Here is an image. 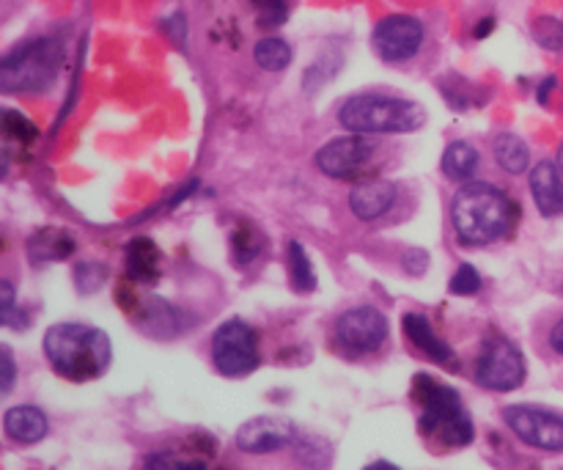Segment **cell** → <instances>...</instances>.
I'll return each mask as SVG.
<instances>
[{
    "label": "cell",
    "mask_w": 563,
    "mask_h": 470,
    "mask_svg": "<svg viewBox=\"0 0 563 470\" xmlns=\"http://www.w3.org/2000/svg\"><path fill=\"white\" fill-rule=\"evenodd\" d=\"M451 226L465 248L493 245L504 240L517 220V204L493 182H467L451 198Z\"/></svg>",
    "instance_id": "6da1fadb"
},
{
    "label": "cell",
    "mask_w": 563,
    "mask_h": 470,
    "mask_svg": "<svg viewBox=\"0 0 563 470\" xmlns=\"http://www.w3.org/2000/svg\"><path fill=\"white\" fill-rule=\"evenodd\" d=\"M44 358L58 378L69 383H93L108 374L113 345L104 330L82 323H58L44 334Z\"/></svg>",
    "instance_id": "7a4b0ae2"
},
{
    "label": "cell",
    "mask_w": 563,
    "mask_h": 470,
    "mask_svg": "<svg viewBox=\"0 0 563 470\" xmlns=\"http://www.w3.org/2000/svg\"><path fill=\"white\" fill-rule=\"evenodd\" d=\"M412 402L418 405V433L445 449H465L476 438L473 418L456 389L432 374L412 378Z\"/></svg>",
    "instance_id": "3957f363"
},
{
    "label": "cell",
    "mask_w": 563,
    "mask_h": 470,
    "mask_svg": "<svg viewBox=\"0 0 563 470\" xmlns=\"http://www.w3.org/2000/svg\"><path fill=\"white\" fill-rule=\"evenodd\" d=\"M64 66V44L58 36H33L0 55V94L36 97L55 86Z\"/></svg>",
    "instance_id": "277c9868"
},
{
    "label": "cell",
    "mask_w": 563,
    "mask_h": 470,
    "mask_svg": "<svg viewBox=\"0 0 563 470\" xmlns=\"http://www.w3.org/2000/svg\"><path fill=\"white\" fill-rule=\"evenodd\" d=\"M339 124L361 135H407L427 124V110L394 94H355L341 102Z\"/></svg>",
    "instance_id": "5b68a950"
},
{
    "label": "cell",
    "mask_w": 563,
    "mask_h": 470,
    "mask_svg": "<svg viewBox=\"0 0 563 470\" xmlns=\"http://www.w3.org/2000/svg\"><path fill=\"white\" fill-rule=\"evenodd\" d=\"M209 356H212V367L218 369V374H223V378H247V374L256 372L258 363H262L256 328L240 317L225 319V323H220L218 330L212 334Z\"/></svg>",
    "instance_id": "8992f818"
},
{
    "label": "cell",
    "mask_w": 563,
    "mask_h": 470,
    "mask_svg": "<svg viewBox=\"0 0 563 470\" xmlns=\"http://www.w3.org/2000/svg\"><path fill=\"white\" fill-rule=\"evenodd\" d=\"M390 336L388 317L377 306H355L339 314L333 325V345L344 358L377 356Z\"/></svg>",
    "instance_id": "52a82bcc"
},
{
    "label": "cell",
    "mask_w": 563,
    "mask_h": 470,
    "mask_svg": "<svg viewBox=\"0 0 563 470\" xmlns=\"http://www.w3.org/2000/svg\"><path fill=\"white\" fill-rule=\"evenodd\" d=\"M528 378V363L520 347L506 336H489L476 361V383L495 394H511Z\"/></svg>",
    "instance_id": "ba28073f"
},
{
    "label": "cell",
    "mask_w": 563,
    "mask_h": 470,
    "mask_svg": "<svg viewBox=\"0 0 563 470\" xmlns=\"http://www.w3.org/2000/svg\"><path fill=\"white\" fill-rule=\"evenodd\" d=\"M504 424L520 444L539 451H563V416L555 411H544L537 405H509L504 407Z\"/></svg>",
    "instance_id": "9c48e42d"
},
{
    "label": "cell",
    "mask_w": 563,
    "mask_h": 470,
    "mask_svg": "<svg viewBox=\"0 0 563 470\" xmlns=\"http://www.w3.org/2000/svg\"><path fill=\"white\" fill-rule=\"evenodd\" d=\"M374 154H377V143L372 141V135L346 132V135L324 143L313 163H317L319 174L330 176V179H357L368 168Z\"/></svg>",
    "instance_id": "30bf717a"
},
{
    "label": "cell",
    "mask_w": 563,
    "mask_h": 470,
    "mask_svg": "<svg viewBox=\"0 0 563 470\" xmlns=\"http://www.w3.org/2000/svg\"><path fill=\"white\" fill-rule=\"evenodd\" d=\"M427 42V25L416 14H388L374 25L372 47L388 64L416 58Z\"/></svg>",
    "instance_id": "8fae6325"
},
{
    "label": "cell",
    "mask_w": 563,
    "mask_h": 470,
    "mask_svg": "<svg viewBox=\"0 0 563 470\" xmlns=\"http://www.w3.org/2000/svg\"><path fill=\"white\" fill-rule=\"evenodd\" d=\"M300 440V429L291 418L284 416H256L247 418L234 435V444L242 455L267 457L291 449Z\"/></svg>",
    "instance_id": "7c38bea8"
},
{
    "label": "cell",
    "mask_w": 563,
    "mask_h": 470,
    "mask_svg": "<svg viewBox=\"0 0 563 470\" xmlns=\"http://www.w3.org/2000/svg\"><path fill=\"white\" fill-rule=\"evenodd\" d=\"M399 187L388 179H363L350 190V209L363 223L385 218L396 207Z\"/></svg>",
    "instance_id": "4fadbf2b"
},
{
    "label": "cell",
    "mask_w": 563,
    "mask_h": 470,
    "mask_svg": "<svg viewBox=\"0 0 563 470\" xmlns=\"http://www.w3.org/2000/svg\"><path fill=\"white\" fill-rule=\"evenodd\" d=\"M401 330H405V336L410 339V345L416 347V350H421L429 361L440 363V367H449V369L456 367L454 350H451L449 341H445L443 336L432 328V323H429L427 314H418V311L405 314V319H401Z\"/></svg>",
    "instance_id": "5bb4252c"
},
{
    "label": "cell",
    "mask_w": 563,
    "mask_h": 470,
    "mask_svg": "<svg viewBox=\"0 0 563 470\" xmlns=\"http://www.w3.org/2000/svg\"><path fill=\"white\" fill-rule=\"evenodd\" d=\"M528 185H531V196L539 215H544V218H559V215H563V174L559 163L542 160V163L533 165Z\"/></svg>",
    "instance_id": "9a60e30c"
},
{
    "label": "cell",
    "mask_w": 563,
    "mask_h": 470,
    "mask_svg": "<svg viewBox=\"0 0 563 470\" xmlns=\"http://www.w3.org/2000/svg\"><path fill=\"white\" fill-rule=\"evenodd\" d=\"M3 433L5 438H11L14 444H22V446L42 444L49 433V418L42 407H33V405L9 407L3 416Z\"/></svg>",
    "instance_id": "2e32d148"
},
{
    "label": "cell",
    "mask_w": 563,
    "mask_h": 470,
    "mask_svg": "<svg viewBox=\"0 0 563 470\" xmlns=\"http://www.w3.org/2000/svg\"><path fill=\"white\" fill-rule=\"evenodd\" d=\"M135 319L146 334L159 336V339L179 336L187 328V319L181 317L179 308L170 306L163 297H148L146 303H141V308H135Z\"/></svg>",
    "instance_id": "e0dca14e"
},
{
    "label": "cell",
    "mask_w": 563,
    "mask_h": 470,
    "mask_svg": "<svg viewBox=\"0 0 563 470\" xmlns=\"http://www.w3.org/2000/svg\"><path fill=\"white\" fill-rule=\"evenodd\" d=\"M27 259L33 264H49V262H64L75 253V237L69 231L58 229V226H44L27 237Z\"/></svg>",
    "instance_id": "ac0fdd59"
},
{
    "label": "cell",
    "mask_w": 563,
    "mask_h": 470,
    "mask_svg": "<svg viewBox=\"0 0 563 470\" xmlns=\"http://www.w3.org/2000/svg\"><path fill=\"white\" fill-rule=\"evenodd\" d=\"M478 168H482V154L473 143L454 141L445 146L443 160H440V171H443L445 179H451L454 185H467V182L476 179Z\"/></svg>",
    "instance_id": "d6986e66"
},
{
    "label": "cell",
    "mask_w": 563,
    "mask_h": 470,
    "mask_svg": "<svg viewBox=\"0 0 563 470\" xmlns=\"http://www.w3.org/2000/svg\"><path fill=\"white\" fill-rule=\"evenodd\" d=\"M126 275L141 284H152L159 275V248L148 237H135L126 245Z\"/></svg>",
    "instance_id": "ffe728a7"
},
{
    "label": "cell",
    "mask_w": 563,
    "mask_h": 470,
    "mask_svg": "<svg viewBox=\"0 0 563 470\" xmlns=\"http://www.w3.org/2000/svg\"><path fill=\"white\" fill-rule=\"evenodd\" d=\"M493 157L495 165L511 176H520L531 168V146L520 135H515V132H500L495 138Z\"/></svg>",
    "instance_id": "44dd1931"
},
{
    "label": "cell",
    "mask_w": 563,
    "mask_h": 470,
    "mask_svg": "<svg viewBox=\"0 0 563 470\" xmlns=\"http://www.w3.org/2000/svg\"><path fill=\"white\" fill-rule=\"evenodd\" d=\"M286 273H289V284L297 295H308L317 289V267L302 242L291 240L286 245Z\"/></svg>",
    "instance_id": "7402d4cb"
},
{
    "label": "cell",
    "mask_w": 563,
    "mask_h": 470,
    "mask_svg": "<svg viewBox=\"0 0 563 470\" xmlns=\"http://www.w3.org/2000/svg\"><path fill=\"white\" fill-rule=\"evenodd\" d=\"M253 61L262 66L264 72H284L289 69L295 61V50L286 39L280 36H264L253 44Z\"/></svg>",
    "instance_id": "603a6c76"
},
{
    "label": "cell",
    "mask_w": 563,
    "mask_h": 470,
    "mask_svg": "<svg viewBox=\"0 0 563 470\" xmlns=\"http://www.w3.org/2000/svg\"><path fill=\"white\" fill-rule=\"evenodd\" d=\"M38 138L36 124L27 119L25 113L14 108H0V141H11V143H33Z\"/></svg>",
    "instance_id": "cb8c5ba5"
},
{
    "label": "cell",
    "mask_w": 563,
    "mask_h": 470,
    "mask_svg": "<svg viewBox=\"0 0 563 470\" xmlns=\"http://www.w3.org/2000/svg\"><path fill=\"white\" fill-rule=\"evenodd\" d=\"M231 253H234L236 264H251L262 253V237H258V231L247 223L236 226L234 234H231Z\"/></svg>",
    "instance_id": "d4e9b609"
},
{
    "label": "cell",
    "mask_w": 563,
    "mask_h": 470,
    "mask_svg": "<svg viewBox=\"0 0 563 470\" xmlns=\"http://www.w3.org/2000/svg\"><path fill=\"white\" fill-rule=\"evenodd\" d=\"M533 39H537L539 47L550 50V53H561L563 50V20L559 17H550V14H542L533 20V28H531Z\"/></svg>",
    "instance_id": "484cf974"
},
{
    "label": "cell",
    "mask_w": 563,
    "mask_h": 470,
    "mask_svg": "<svg viewBox=\"0 0 563 470\" xmlns=\"http://www.w3.org/2000/svg\"><path fill=\"white\" fill-rule=\"evenodd\" d=\"M256 22L264 31H275L289 20V0H253Z\"/></svg>",
    "instance_id": "4316f807"
},
{
    "label": "cell",
    "mask_w": 563,
    "mask_h": 470,
    "mask_svg": "<svg viewBox=\"0 0 563 470\" xmlns=\"http://www.w3.org/2000/svg\"><path fill=\"white\" fill-rule=\"evenodd\" d=\"M482 286H484L482 273H478L473 264H460L449 281V292L454 297H473L482 292Z\"/></svg>",
    "instance_id": "83f0119b"
},
{
    "label": "cell",
    "mask_w": 563,
    "mask_h": 470,
    "mask_svg": "<svg viewBox=\"0 0 563 470\" xmlns=\"http://www.w3.org/2000/svg\"><path fill=\"white\" fill-rule=\"evenodd\" d=\"M0 325H9V328H25L27 317L16 308V289L14 284L0 278Z\"/></svg>",
    "instance_id": "f1b7e54d"
},
{
    "label": "cell",
    "mask_w": 563,
    "mask_h": 470,
    "mask_svg": "<svg viewBox=\"0 0 563 470\" xmlns=\"http://www.w3.org/2000/svg\"><path fill=\"white\" fill-rule=\"evenodd\" d=\"M104 281H108V270L99 262H80L75 267V286L80 295H93L102 289Z\"/></svg>",
    "instance_id": "f546056e"
},
{
    "label": "cell",
    "mask_w": 563,
    "mask_h": 470,
    "mask_svg": "<svg viewBox=\"0 0 563 470\" xmlns=\"http://www.w3.org/2000/svg\"><path fill=\"white\" fill-rule=\"evenodd\" d=\"M143 466L146 468H203L207 466V460H201V457L196 455H179V451L163 449L157 451V455H148L146 460H143Z\"/></svg>",
    "instance_id": "4dcf8cb0"
},
{
    "label": "cell",
    "mask_w": 563,
    "mask_h": 470,
    "mask_svg": "<svg viewBox=\"0 0 563 470\" xmlns=\"http://www.w3.org/2000/svg\"><path fill=\"white\" fill-rule=\"evenodd\" d=\"M16 374H20V369H16L14 350H11L9 345H3V341H0V400H3V396H9L11 391H14Z\"/></svg>",
    "instance_id": "1f68e13d"
},
{
    "label": "cell",
    "mask_w": 563,
    "mask_h": 470,
    "mask_svg": "<svg viewBox=\"0 0 563 470\" xmlns=\"http://www.w3.org/2000/svg\"><path fill=\"white\" fill-rule=\"evenodd\" d=\"M163 31H165V36H168L170 42L176 44V47H185V42H187V20H185V14H181V11H174V14H170V17H165V20H163Z\"/></svg>",
    "instance_id": "d6a6232c"
},
{
    "label": "cell",
    "mask_w": 563,
    "mask_h": 470,
    "mask_svg": "<svg viewBox=\"0 0 563 470\" xmlns=\"http://www.w3.org/2000/svg\"><path fill=\"white\" fill-rule=\"evenodd\" d=\"M401 267H405L407 275H423L429 270V253L423 248H410L401 256Z\"/></svg>",
    "instance_id": "836d02e7"
},
{
    "label": "cell",
    "mask_w": 563,
    "mask_h": 470,
    "mask_svg": "<svg viewBox=\"0 0 563 470\" xmlns=\"http://www.w3.org/2000/svg\"><path fill=\"white\" fill-rule=\"evenodd\" d=\"M548 345H550V350L555 352V356L563 358V317H559V323H555L553 328H550Z\"/></svg>",
    "instance_id": "e575fe53"
},
{
    "label": "cell",
    "mask_w": 563,
    "mask_h": 470,
    "mask_svg": "<svg viewBox=\"0 0 563 470\" xmlns=\"http://www.w3.org/2000/svg\"><path fill=\"white\" fill-rule=\"evenodd\" d=\"M493 28H495V20H493V17H487V20H484V22H476V28H473V36H476V39H487L489 33H493Z\"/></svg>",
    "instance_id": "d590c367"
},
{
    "label": "cell",
    "mask_w": 563,
    "mask_h": 470,
    "mask_svg": "<svg viewBox=\"0 0 563 470\" xmlns=\"http://www.w3.org/2000/svg\"><path fill=\"white\" fill-rule=\"evenodd\" d=\"M9 168H11V157H9V152H5V149L0 146V182H3L5 176H9Z\"/></svg>",
    "instance_id": "8d00e7d4"
},
{
    "label": "cell",
    "mask_w": 563,
    "mask_h": 470,
    "mask_svg": "<svg viewBox=\"0 0 563 470\" xmlns=\"http://www.w3.org/2000/svg\"><path fill=\"white\" fill-rule=\"evenodd\" d=\"M555 86V77H550V80L548 83H544V86L542 88H539V102H548V94H550V88H553Z\"/></svg>",
    "instance_id": "74e56055"
},
{
    "label": "cell",
    "mask_w": 563,
    "mask_h": 470,
    "mask_svg": "<svg viewBox=\"0 0 563 470\" xmlns=\"http://www.w3.org/2000/svg\"><path fill=\"white\" fill-rule=\"evenodd\" d=\"M559 168H561V174H563V141H561V146H559Z\"/></svg>",
    "instance_id": "f35d334b"
}]
</instances>
